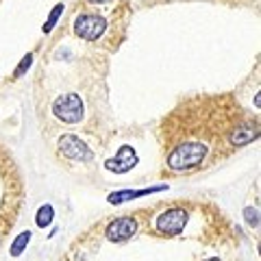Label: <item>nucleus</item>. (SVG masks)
<instances>
[{
    "label": "nucleus",
    "mask_w": 261,
    "mask_h": 261,
    "mask_svg": "<svg viewBox=\"0 0 261 261\" xmlns=\"http://www.w3.org/2000/svg\"><path fill=\"white\" fill-rule=\"evenodd\" d=\"M187 211L176 207V209H168L157 218V231L166 233V235H176L183 231V226L187 224Z\"/></svg>",
    "instance_id": "nucleus-5"
},
{
    "label": "nucleus",
    "mask_w": 261,
    "mask_h": 261,
    "mask_svg": "<svg viewBox=\"0 0 261 261\" xmlns=\"http://www.w3.org/2000/svg\"><path fill=\"white\" fill-rule=\"evenodd\" d=\"M159 190H166V185H161V187H148V190H124V192H116V194H111V196H109V202H111V205H120V202L140 198V196L152 194V192H159Z\"/></svg>",
    "instance_id": "nucleus-8"
},
{
    "label": "nucleus",
    "mask_w": 261,
    "mask_h": 261,
    "mask_svg": "<svg viewBox=\"0 0 261 261\" xmlns=\"http://www.w3.org/2000/svg\"><path fill=\"white\" fill-rule=\"evenodd\" d=\"M59 152L68 159L74 161H94V152L89 150V146L79 140L76 135H61L59 137Z\"/></svg>",
    "instance_id": "nucleus-3"
},
{
    "label": "nucleus",
    "mask_w": 261,
    "mask_h": 261,
    "mask_svg": "<svg viewBox=\"0 0 261 261\" xmlns=\"http://www.w3.org/2000/svg\"><path fill=\"white\" fill-rule=\"evenodd\" d=\"M137 231L135 218H116L107 226V240L111 242H126Z\"/></svg>",
    "instance_id": "nucleus-7"
},
{
    "label": "nucleus",
    "mask_w": 261,
    "mask_h": 261,
    "mask_svg": "<svg viewBox=\"0 0 261 261\" xmlns=\"http://www.w3.org/2000/svg\"><path fill=\"white\" fill-rule=\"evenodd\" d=\"M53 113L65 124H79L83 120V102L76 94H63L55 100Z\"/></svg>",
    "instance_id": "nucleus-2"
},
{
    "label": "nucleus",
    "mask_w": 261,
    "mask_h": 261,
    "mask_svg": "<svg viewBox=\"0 0 261 261\" xmlns=\"http://www.w3.org/2000/svg\"><path fill=\"white\" fill-rule=\"evenodd\" d=\"M207 261H220V259H207Z\"/></svg>",
    "instance_id": "nucleus-16"
},
{
    "label": "nucleus",
    "mask_w": 261,
    "mask_h": 261,
    "mask_svg": "<svg viewBox=\"0 0 261 261\" xmlns=\"http://www.w3.org/2000/svg\"><path fill=\"white\" fill-rule=\"evenodd\" d=\"M61 11H63V5H57V7H55V11L50 13V18H48V22L44 24V31H46V33H48V31H50V29H53V24H55L57 20H59V15H61Z\"/></svg>",
    "instance_id": "nucleus-12"
},
{
    "label": "nucleus",
    "mask_w": 261,
    "mask_h": 261,
    "mask_svg": "<svg viewBox=\"0 0 261 261\" xmlns=\"http://www.w3.org/2000/svg\"><path fill=\"white\" fill-rule=\"evenodd\" d=\"M31 63H33V55H27V57L22 59V63L18 65V70H15V76H22L24 72L29 70V65H31Z\"/></svg>",
    "instance_id": "nucleus-14"
},
{
    "label": "nucleus",
    "mask_w": 261,
    "mask_h": 261,
    "mask_svg": "<svg viewBox=\"0 0 261 261\" xmlns=\"http://www.w3.org/2000/svg\"><path fill=\"white\" fill-rule=\"evenodd\" d=\"M209 154V146L198 140H185L170 152L168 163L172 170H190L202 163Z\"/></svg>",
    "instance_id": "nucleus-1"
},
{
    "label": "nucleus",
    "mask_w": 261,
    "mask_h": 261,
    "mask_svg": "<svg viewBox=\"0 0 261 261\" xmlns=\"http://www.w3.org/2000/svg\"><path fill=\"white\" fill-rule=\"evenodd\" d=\"M257 137H259V130L257 128L248 130V128H244V126H235L231 130V135H228V142H231L233 146H242V144H248L252 140H257Z\"/></svg>",
    "instance_id": "nucleus-9"
},
{
    "label": "nucleus",
    "mask_w": 261,
    "mask_h": 261,
    "mask_svg": "<svg viewBox=\"0 0 261 261\" xmlns=\"http://www.w3.org/2000/svg\"><path fill=\"white\" fill-rule=\"evenodd\" d=\"M31 240V233H22L18 240H15V244L11 246V257H18V255H22V250H24V246H27V242Z\"/></svg>",
    "instance_id": "nucleus-11"
},
{
    "label": "nucleus",
    "mask_w": 261,
    "mask_h": 261,
    "mask_svg": "<svg viewBox=\"0 0 261 261\" xmlns=\"http://www.w3.org/2000/svg\"><path fill=\"white\" fill-rule=\"evenodd\" d=\"M105 29H107V20L102 15H79L74 22V33L79 37L89 39V42L100 37Z\"/></svg>",
    "instance_id": "nucleus-4"
},
{
    "label": "nucleus",
    "mask_w": 261,
    "mask_h": 261,
    "mask_svg": "<svg viewBox=\"0 0 261 261\" xmlns=\"http://www.w3.org/2000/svg\"><path fill=\"white\" fill-rule=\"evenodd\" d=\"M53 218H55V209H53V205H44L42 209L37 211V216H35V224H37L39 228H46L48 224L53 222Z\"/></svg>",
    "instance_id": "nucleus-10"
},
{
    "label": "nucleus",
    "mask_w": 261,
    "mask_h": 261,
    "mask_svg": "<svg viewBox=\"0 0 261 261\" xmlns=\"http://www.w3.org/2000/svg\"><path fill=\"white\" fill-rule=\"evenodd\" d=\"M89 3H94V5H105V3H111V0H89Z\"/></svg>",
    "instance_id": "nucleus-15"
},
{
    "label": "nucleus",
    "mask_w": 261,
    "mask_h": 261,
    "mask_svg": "<svg viewBox=\"0 0 261 261\" xmlns=\"http://www.w3.org/2000/svg\"><path fill=\"white\" fill-rule=\"evenodd\" d=\"M135 166H137V152H135V148H130V146H122L116 157L105 161V168L111 170V172H116V174L128 172V170L135 168Z\"/></svg>",
    "instance_id": "nucleus-6"
},
{
    "label": "nucleus",
    "mask_w": 261,
    "mask_h": 261,
    "mask_svg": "<svg viewBox=\"0 0 261 261\" xmlns=\"http://www.w3.org/2000/svg\"><path fill=\"white\" fill-rule=\"evenodd\" d=\"M244 218L248 220V224H250V226H257V224H259V214H257V209H255V207L244 209Z\"/></svg>",
    "instance_id": "nucleus-13"
}]
</instances>
